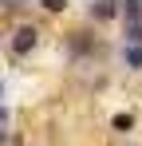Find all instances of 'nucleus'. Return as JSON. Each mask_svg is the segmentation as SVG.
I'll return each instance as SVG.
<instances>
[{
    "mask_svg": "<svg viewBox=\"0 0 142 146\" xmlns=\"http://www.w3.org/2000/svg\"><path fill=\"white\" fill-rule=\"evenodd\" d=\"M40 44V28L32 24H20L16 32H12V55H28V51Z\"/></svg>",
    "mask_w": 142,
    "mask_h": 146,
    "instance_id": "f257e3e1",
    "label": "nucleus"
},
{
    "mask_svg": "<svg viewBox=\"0 0 142 146\" xmlns=\"http://www.w3.org/2000/svg\"><path fill=\"white\" fill-rule=\"evenodd\" d=\"M118 12H122V8H118V4H107V0H103V4H91V16H95V20H115Z\"/></svg>",
    "mask_w": 142,
    "mask_h": 146,
    "instance_id": "f03ea898",
    "label": "nucleus"
},
{
    "mask_svg": "<svg viewBox=\"0 0 142 146\" xmlns=\"http://www.w3.org/2000/svg\"><path fill=\"white\" fill-rule=\"evenodd\" d=\"M122 59H126L130 67H142V44H126V51H122Z\"/></svg>",
    "mask_w": 142,
    "mask_h": 146,
    "instance_id": "7ed1b4c3",
    "label": "nucleus"
},
{
    "mask_svg": "<svg viewBox=\"0 0 142 146\" xmlns=\"http://www.w3.org/2000/svg\"><path fill=\"white\" fill-rule=\"evenodd\" d=\"M126 44H142V20H126Z\"/></svg>",
    "mask_w": 142,
    "mask_h": 146,
    "instance_id": "20e7f679",
    "label": "nucleus"
},
{
    "mask_svg": "<svg viewBox=\"0 0 142 146\" xmlns=\"http://www.w3.org/2000/svg\"><path fill=\"white\" fill-rule=\"evenodd\" d=\"M122 16H126V20H142V4H134V0L122 4Z\"/></svg>",
    "mask_w": 142,
    "mask_h": 146,
    "instance_id": "39448f33",
    "label": "nucleus"
},
{
    "mask_svg": "<svg viewBox=\"0 0 142 146\" xmlns=\"http://www.w3.org/2000/svg\"><path fill=\"white\" fill-rule=\"evenodd\" d=\"M134 126V115H115V130H130Z\"/></svg>",
    "mask_w": 142,
    "mask_h": 146,
    "instance_id": "423d86ee",
    "label": "nucleus"
},
{
    "mask_svg": "<svg viewBox=\"0 0 142 146\" xmlns=\"http://www.w3.org/2000/svg\"><path fill=\"white\" fill-rule=\"evenodd\" d=\"M8 119H12V111H8V107L0 103V126H8Z\"/></svg>",
    "mask_w": 142,
    "mask_h": 146,
    "instance_id": "0eeeda50",
    "label": "nucleus"
},
{
    "mask_svg": "<svg viewBox=\"0 0 142 146\" xmlns=\"http://www.w3.org/2000/svg\"><path fill=\"white\" fill-rule=\"evenodd\" d=\"M8 138H12V134H8V130L0 126V146H8Z\"/></svg>",
    "mask_w": 142,
    "mask_h": 146,
    "instance_id": "6e6552de",
    "label": "nucleus"
},
{
    "mask_svg": "<svg viewBox=\"0 0 142 146\" xmlns=\"http://www.w3.org/2000/svg\"><path fill=\"white\" fill-rule=\"evenodd\" d=\"M0 99H4V79H0Z\"/></svg>",
    "mask_w": 142,
    "mask_h": 146,
    "instance_id": "1a4fd4ad",
    "label": "nucleus"
}]
</instances>
